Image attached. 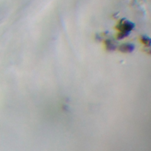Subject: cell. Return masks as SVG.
<instances>
[{
  "instance_id": "obj_1",
  "label": "cell",
  "mask_w": 151,
  "mask_h": 151,
  "mask_svg": "<svg viewBox=\"0 0 151 151\" xmlns=\"http://www.w3.org/2000/svg\"><path fill=\"white\" fill-rule=\"evenodd\" d=\"M133 27V25L132 22H130L128 21H123L121 23H120L119 25V28L122 31V35L121 37H124V36L127 35V33L132 29Z\"/></svg>"
},
{
  "instance_id": "obj_2",
  "label": "cell",
  "mask_w": 151,
  "mask_h": 151,
  "mask_svg": "<svg viewBox=\"0 0 151 151\" xmlns=\"http://www.w3.org/2000/svg\"><path fill=\"white\" fill-rule=\"evenodd\" d=\"M133 46L131 44H124L121 46L120 47V50L124 52H127V51H131L133 50Z\"/></svg>"
},
{
  "instance_id": "obj_3",
  "label": "cell",
  "mask_w": 151,
  "mask_h": 151,
  "mask_svg": "<svg viewBox=\"0 0 151 151\" xmlns=\"http://www.w3.org/2000/svg\"><path fill=\"white\" fill-rule=\"evenodd\" d=\"M142 40H143V42L144 43H145V44H147V43H150V40H149V38H147V37H145V38H142Z\"/></svg>"
}]
</instances>
